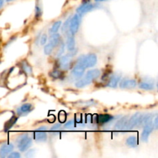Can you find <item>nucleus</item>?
Returning <instances> with one entry per match:
<instances>
[{"label": "nucleus", "mask_w": 158, "mask_h": 158, "mask_svg": "<svg viewBox=\"0 0 158 158\" xmlns=\"http://www.w3.org/2000/svg\"><path fill=\"white\" fill-rule=\"evenodd\" d=\"M100 76V71L99 69H91V70L88 71L86 73V76L84 77H82L80 80L76 83V86L78 88L84 87V86H87V85L90 84L91 83L97 80L99 77Z\"/></svg>", "instance_id": "nucleus-1"}, {"label": "nucleus", "mask_w": 158, "mask_h": 158, "mask_svg": "<svg viewBox=\"0 0 158 158\" xmlns=\"http://www.w3.org/2000/svg\"><path fill=\"white\" fill-rule=\"evenodd\" d=\"M97 62V56L94 53H89L87 55H83L78 59L77 64L81 65L82 66L86 68L93 67L96 65Z\"/></svg>", "instance_id": "nucleus-2"}, {"label": "nucleus", "mask_w": 158, "mask_h": 158, "mask_svg": "<svg viewBox=\"0 0 158 158\" xmlns=\"http://www.w3.org/2000/svg\"><path fill=\"white\" fill-rule=\"evenodd\" d=\"M32 139L26 134L22 135L17 140V145H18V148L19 149L20 151L22 152H25L27 151L32 145Z\"/></svg>", "instance_id": "nucleus-3"}, {"label": "nucleus", "mask_w": 158, "mask_h": 158, "mask_svg": "<svg viewBox=\"0 0 158 158\" xmlns=\"http://www.w3.org/2000/svg\"><path fill=\"white\" fill-rule=\"evenodd\" d=\"M80 22H81V15H80V14H77L73 18L70 19L69 25V33L72 34V35L77 33L79 27H80Z\"/></svg>", "instance_id": "nucleus-4"}, {"label": "nucleus", "mask_w": 158, "mask_h": 158, "mask_svg": "<svg viewBox=\"0 0 158 158\" xmlns=\"http://www.w3.org/2000/svg\"><path fill=\"white\" fill-rule=\"evenodd\" d=\"M142 117H143V115H140V114H134V116H132V117L130 118V120H127L126 127H125V129L131 130L136 127L140 126Z\"/></svg>", "instance_id": "nucleus-5"}, {"label": "nucleus", "mask_w": 158, "mask_h": 158, "mask_svg": "<svg viewBox=\"0 0 158 158\" xmlns=\"http://www.w3.org/2000/svg\"><path fill=\"white\" fill-rule=\"evenodd\" d=\"M97 5H94L93 3L90 2H84L82 5H80L77 9V13L80 14V15H83V14H86V12H89V11L93 10L94 9L97 8Z\"/></svg>", "instance_id": "nucleus-6"}, {"label": "nucleus", "mask_w": 158, "mask_h": 158, "mask_svg": "<svg viewBox=\"0 0 158 158\" xmlns=\"http://www.w3.org/2000/svg\"><path fill=\"white\" fill-rule=\"evenodd\" d=\"M137 86V82L135 80L131 79H123L120 81V86L123 89H133Z\"/></svg>", "instance_id": "nucleus-7"}, {"label": "nucleus", "mask_w": 158, "mask_h": 158, "mask_svg": "<svg viewBox=\"0 0 158 158\" xmlns=\"http://www.w3.org/2000/svg\"><path fill=\"white\" fill-rule=\"evenodd\" d=\"M143 127H144V128H143V131L141 134V140L143 141H147L148 140L150 134L152 133L153 130H154V125L152 123H150Z\"/></svg>", "instance_id": "nucleus-8"}, {"label": "nucleus", "mask_w": 158, "mask_h": 158, "mask_svg": "<svg viewBox=\"0 0 158 158\" xmlns=\"http://www.w3.org/2000/svg\"><path fill=\"white\" fill-rule=\"evenodd\" d=\"M70 59L71 57L69 56L68 55L61 57V58L59 60V66H60L61 69L67 70V69L70 67Z\"/></svg>", "instance_id": "nucleus-9"}, {"label": "nucleus", "mask_w": 158, "mask_h": 158, "mask_svg": "<svg viewBox=\"0 0 158 158\" xmlns=\"http://www.w3.org/2000/svg\"><path fill=\"white\" fill-rule=\"evenodd\" d=\"M85 69H85L83 66H82L81 65L77 64L75 66V67L73 69L72 73H72V75L75 78L80 79L81 78V77L83 76V74H84Z\"/></svg>", "instance_id": "nucleus-10"}, {"label": "nucleus", "mask_w": 158, "mask_h": 158, "mask_svg": "<svg viewBox=\"0 0 158 158\" xmlns=\"http://www.w3.org/2000/svg\"><path fill=\"white\" fill-rule=\"evenodd\" d=\"M32 110V106L30 103H25L17 109V114L19 115H26Z\"/></svg>", "instance_id": "nucleus-11"}, {"label": "nucleus", "mask_w": 158, "mask_h": 158, "mask_svg": "<svg viewBox=\"0 0 158 158\" xmlns=\"http://www.w3.org/2000/svg\"><path fill=\"white\" fill-rule=\"evenodd\" d=\"M13 145L12 143L9 144H5L0 148V157H5L9 155L10 152H12L13 150Z\"/></svg>", "instance_id": "nucleus-12"}, {"label": "nucleus", "mask_w": 158, "mask_h": 158, "mask_svg": "<svg viewBox=\"0 0 158 158\" xmlns=\"http://www.w3.org/2000/svg\"><path fill=\"white\" fill-rule=\"evenodd\" d=\"M114 117L110 114H100L97 116V123L100 124H105L106 123H109L114 119Z\"/></svg>", "instance_id": "nucleus-13"}, {"label": "nucleus", "mask_w": 158, "mask_h": 158, "mask_svg": "<svg viewBox=\"0 0 158 158\" xmlns=\"http://www.w3.org/2000/svg\"><path fill=\"white\" fill-rule=\"evenodd\" d=\"M34 138L37 141H46V139H47V134H46L45 131L37 130L36 132L34 134Z\"/></svg>", "instance_id": "nucleus-14"}, {"label": "nucleus", "mask_w": 158, "mask_h": 158, "mask_svg": "<svg viewBox=\"0 0 158 158\" xmlns=\"http://www.w3.org/2000/svg\"><path fill=\"white\" fill-rule=\"evenodd\" d=\"M75 39H74L73 35L69 33V35L67 36V40H66V46L69 51L73 50L75 49Z\"/></svg>", "instance_id": "nucleus-15"}, {"label": "nucleus", "mask_w": 158, "mask_h": 158, "mask_svg": "<svg viewBox=\"0 0 158 158\" xmlns=\"http://www.w3.org/2000/svg\"><path fill=\"white\" fill-rule=\"evenodd\" d=\"M120 80V77H119V76L117 75L112 76V77H110V80L109 82H108V86H109L110 87H113V88L116 87V86H117V84H118Z\"/></svg>", "instance_id": "nucleus-16"}, {"label": "nucleus", "mask_w": 158, "mask_h": 158, "mask_svg": "<svg viewBox=\"0 0 158 158\" xmlns=\"http://www.w3.org/2000/svg\"><path fill=\"white\" fill-rule=\"evenodd\" d=\"M60 34L52 33V35H51L50 38H49V43H51L54 47H56V46L60 43Z\"/></svg>", "instance_id": "nucleus-17"}, {"label": "nucleus", "mask_w": 158, "mask_h": 158, "mask_svg": "<svg viewBox=\"0 0 158 158\" xmlns=\"http://www.w3.org/2000/svg\"><path fill=\"white\" fill-rule=\"evenodd\" d=\"M127 120H128L127 117H123L122 119H120V120H118L115 124L116 129H118V130L125 129V127H126Z\"/></svg>", "instance_id": "nucleus-18"}, {"label": "nucleus", "mask_w": 158, "mask_h": 158, "mask_svg": "<svg viewBox=\"0 0 158 158\" xmlns=\"http://www.w3.org/2000/svg\"><path fill=\"white\" fill-rule=\"evenodd\" d=\"M127 144L129 147H131V148H136L138 144V140H137V138L136 137H134V136H131V137H128L126 141Z\"/></svg>", "instance_id": "nucleus-19"}, {"label": "nucleus", "mask_w": 158, "mask_h": 158, "mask_svg": "<svg viewBox=\"0 0 158 158\" xmlns=\"http://www.w3.org/2000/svg\"><path fill=\"white\" fill-rule=\"evenodd\" d=\"M16 121H17V117H12V118H11L10 120H9V121H8L7 123H6V126H5L4 131H9V129H11V128H12V127L13 126V125L15 124V123H16Z\"/></svg>", "instance_id": "nucleus-20"}, {"label": "nucleus", "mask_w": 158, "mask_h": 158, "mask_svg": "<svg viewBox=\"0 0 158 158\" xmlns=\"http://www.w3.org/2000/svg\"><path fill=\"white\" fill-rule=\"evenodd\" d=\"M139 87L140 89H145V90H151V89H154V84L150 83H147V82H142L139 84Z\"/></svg>", "instance_id": "nucleus-21"}, {"label": "nucleus", "mask_w": 158, "mask_h": 158, "mask_svg": "<svg viewBox=\"0 0 158 158\" xmlns=\"http://www.w3.org/2000/svg\"><path fill=\"white\" fill-rule=\"evenodd\" d=\"M61 25H62V22L61 21L56 22L55 23H53V25H52V26L51 27V29H49V32H50L51 34L56 33V32L57 31L59 30V29L60 28Z\"/></svg>", "instance_id": "nucleus-22"}, {"label": "nucleus", "mask_w": 158, "mask_h": 158, "mask_svg": "<svg viewBox=\"0 0 158 158\" xmlns=\"http://www.w3.org/2000/svg\"><path fill=\"white\" fill-rule=\"evenodd\" d=\"M22 68H23V70L26 72L27 74H32V68L28 64L26 61L22 62Z\"/></svg>", "instance_id": "nucleus-23"}, {"label": "nucleus", "mask_w": 158, "mask_h": 158, "mask_svg": "<svg viewBox=\"0 0 158 158\" xmlns=\"http://www.w3.org/2000/svg\"><path fill=\"white\" fill-rule=\"evenodd\" d=\"M54 46H52L51 43H48L47 45H46L44 47V53L46 54V55H49V54L51 53V52H52V50H53L54 49Z\"/></svg>", "instance_id": "nucleus-24"}, {"label": "nucleus", "mask_w": 158, "mask_h": 158, "mask_svg": "<svg viewBox=\"0 0 158 158\" xmlns=\"http://www.w3.org/2000/svg\"><path fill=\"white\" fill-rule=\"evenodd\" d=\"M62 72L61 71H59V70H54L52 72L50 73V76L52 77V78H55V79H58L60 78L62 76Z\"/></svg>", "instance_id": "nucleus-25"}, {"label": "nucleus", "mask_w": 158, "mask_h": 158, "mask_svg": "<svg viewBox=\"0 0 158 158\" xmlns=\"http://www.w3.org/2000/svg\"><path fill=\"white\" fill-rule=\"evenodd\" d=\"M9 158H19L20 157V154L18 152H12L11 154H9L8 155Z\"/></svg>", "instance_id": "nucleus-26"}, {"label": "nucleus", "mask_w": 158, "mask_h": 158, "mask_svg": "<svg viewBox=\"0 0 158 158\" xmlns=\"http://www.w3.org/2000/svg\"><path fill=\"white\" fill-rule=\"evenodd\" d=\"M42 15V10L41 8L39 6H35V16L38 18V17H40Z\"/></svg>", "instance_id": "nucleus-27"}, {"label": "nucleus", "mask_w": 158, "mask_h": 158, "mask_svg": "<svg viewBox=\"0 0 158 158\" xmlns=\"http://www.w3.org/2000/svg\"><path fill=\"white\" fill-rule=\"evenodd\" d=\"M70 19L71 18L68 19L66 20V23H64V25H63V29H62V30H63V32H65V30H66V29H67L68 28H69V21H70Z\"/></svg>", "instance_id": "nucleus-28"}, {"label": "nucleus", "mask_w": 158, "mask_h": 158, "mask_svg": "<svg viewBox=\"0 0 158 158\" xmlns=\"http://www.w3.org/2000/svg\"><path fill=\"white\" fill-rule=\"evenodd\" d=\"M46 41H47V35L46 34H43L41 37V40H40V44L44 45L46 43Z\"/></svg>", "instance_id": "nucleus-29"}, {"label": "nucleus", "mask_w": 158, "mask_h": 158, "mask_svg": "<svg viewBox=\"0 0 158 158\" xmlns=\"http://www.w3.org/2000/svg\"><path fill=\"white\" fill-rule=\"evenodd\" d=\"M63 52H64V44L63 43H62L61 46L60 47V49H59L58 50V52H57V56H60L62 55V53H63Z\"/></svg>", "instance_id": "nucleus-30"}, {"label": "nucleus", "mask_w": 158, "mask_h": 158, "mask_svg": "<svg viewBox=\"0 0 158 158\" xmlns=\"http://www.w3.org/2000/svg\"><path fill=\"white\" fill-rule=\"evenodd\" d=\"M74 124V122L73 120H70V121H68L66 124L64 125V127L66 128H69V127H72Z\"/></svg>", "instance_id": "nucleus-31"}, {"label": "nucleus", "mask_w": 158, "mask_h": 158, "mask_svg": "<svg viewBox=\"0 0 158 158\" xmlns=\"http://www.w3.org/2000/svg\"><path fill=\"white\" fill-rule=\"evenodd\" d=\"M60 128V124H56L51 128V131H58Z\"/></svg>", "instance_id": "nucleus-32"}, {"label": "nucleus", "mask_w": 158, "mask_h": 158, "mask_svg": "<svg viewBox=\"0 0 158 158\" xmlns=\"http://www.w3.org/2000/svg\"><path fill=\"white\" fill-rule=\"evenodd\" d=\"M157 122H158V118H157V116H156L155 117V119H154V123H153V125H154V128H155V129H157Z\"/></svg>", "instance_id": "nucleus-33"}, {"label": "nucleus", "mask_w": 158, "mask_h": 158, "mask_svg": "<svg viewBox=\"0 0 158 158\" xmlns=\"http://www.w3.org/2000/svg\"><path fill=\"white\" fill-rule=\"evenodd\" d=\"M34 151H35L34 150L28 151V153L26 154V157H32V155H33V154H34Z\"/></svg>", "instance_id": "nucleus-34"}, {"label": "nucleus", "mask_w": 158, "mask_h": 158, "mask_svg": "<svg viewBox=\"0 0 158 158\" xmlns=\"http://www.w3.org/2000/svg\"><path fill=\"white\" fill-rule=\"evenodd\" d=\"M5 1H6V0H0V9L2 7V6H3V4H4Z\"/></svg>", "instance_id": "nucleus-35"}, {"label": "nucleus", "mask_w": 158, "mask_h": 158, "mask_svg": "<svg viewBox=\"0 0 158 158\" xmlns=\"http://www.w3.org/2000/svg\"><path fill=\"white\" fill-rule=\"evenodd\" d=\"M96 2H103V1H106V0H95Z\"/></svg>", "instance_id": "nucleus-36"}, {"label": "nucleus", "mask_w": 158, "mask_h": 158, "mask_svg": "<svg viewBox=\"0 0 158 158\" xmlns=\"http://www.w3.org/2000/svg\"><path fill=\"white\" fill-rule=\"evenodd\" d=\"M13 1V0H6V2H12Z\"/></svg>", "instance_id": "nucleus-37"}]
</instances>
